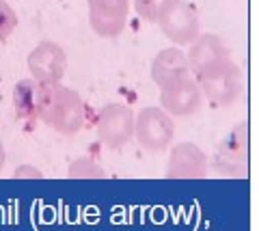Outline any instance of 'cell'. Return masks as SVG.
<instances>
[{"label":"cell","instance_id":"cell-10","mask_svg":"<svg viewBox=\"0 0 259 231\" xmlns=\"http://www.w3.org/2000/svg\"><path fill=\"white\" fill-rule=\"evenodd\" d=\"M197 82H199L201 95L212 102V104L231 106L242 93V71L231 61L223 71H218V74L209 78H203V80H197Z\"/></svg>","mask_w":259,"mask_h":231},{"label":"cell","instance_id":"cell-16","mask_svg":"<svg viewBox=\"0 0 259 231\" xmlns=\"http://www.w3.org/2000/svg\"><path fill=\"white\" fill-rule=\"evenodd\" d=\"M13 177L15 179H24V177H32V179H44V173L37 169V166H30V164H22L13 171Z\"/></svg>","mask_w":259,"mask_h":231},{"label":"cell","instance_id":"cell-11","mask_svg":"<svg viewBox=\"0 0 259 231\" xmlns=\"http://www.w3.org/2000/svg\"><path fill=\"white\" fill-rule=\"evenodd\" d=\"M192 76L190 65L186 59V52H182L180 48H164L156 54V59L151 63V80L156 82L160 89L173 84L177 80Z\"/></svg>","mask_w":259,"mask_h":231},{"label":"cell","instance_id":"cell-1","mask_svg":"<svg viewBox=\"0 0 259 231\" xmlns=\"http://www.w3.org/2000/svg\"><path fill=\"white\" fill-rule=\"evenodd\" d=\"M39 121H44L48 127H52L54 132L63 134V136H74L82 130L87 121V106L78 91L63 86L61 82L46 84Z\"/></svg>","mask_w":259,"mask_h":231},{"label":"cell","instance_id":"cell-7","mask_svg":"<svg viewBox=\"0 0 259 231\" xmlns=\"http://www.w3.org/2000/svg\"><path fill=\"white\" fill-rule=\"evenodd\" d=\"M127 13L130 0H89V24L104 39H115L123 33Z\"/></svg>","mask_w":259,"mask_h":231},{"label":"cell","instance_id":"cell-15","mask_svg":"<svg viewBox=\"0 0 259 231\" xmlns=\"http://www.w3.org/2000/svg\"><path fill=\"white\" fill-rule=\"evenodd\" d=\"M132 3H134V9L139 13V18H143L145 22H156L158 9L166 0H132Z\"/></svg>","mask_w":259,"mask_h":231},{"label":"cell","instance_id":"cell-13","mask_svg":"<svg viewBox=\"0 0 259 231\" xmlns=\"http://www.w3.org/2000/svg\"><path fill=\"white\" fill-rule=\"evenodd\" d=\"M67 177L69 179H104L108 177V173L91 158H78V160L69 164Z\"/></svg>","mask_w":259,"mask_h":231},{"label":"cell","instance_id":"cell-5","mask_svg":"<svg viewBox=\"0 0 259 231\" xmlns=\"http://www.w3.org/2000/svg\"><path fill=\"white\" fill-rule=\"evenodd\" d=\"M134 113L123 104H106L97 113V136L110 149H121L134 138Z\"/></svg>","mask_w":259,"mask_h":231},{"label":"cell","instance_id":"cell-9","mask_svg":"<svg viewBox=\"0 0 259 231\" xmlns=\"http://www.w3.org/2000/svg\"><path fill=\"white\" fill-rule=\"evenodd\" d=\"M164 175L168 179H203L207 175L205 151L190 141L177 143L171 149Z\"/></svg>","mask_w":259,"mask_h":231},{"label":"cell","instance_id":"cell-14","mask_svg":"<svg viewBox=\"0 0 259 231\" xmlns=\"http://www.w3.org/2000/svg\"><path fill=\"white\" fill-rule=\"evenodd\" d=\"M18 28V13L7 0H0V41H7Z\"/></svg>","mask_w":259,"mask_h":231},{"label":"cell","instance_id":"cell-2","mask_svg":"<svg viewBox=\"0 0 259 231\" xmlns=\"http://www.w3.org/2000/svg\"><path fill=\"white\" fill-rule=\"evenodd\" d=\"M156 24L175 45H190L201 35L199 13L186 0H166L158 9Z\"/></svg>","mask_w":259,"mask_h":231},{"label":"cell","instance_id":"cell-8","mask_svg":"<svg viewBox=\"0 0 259 231\" xmlns=\"http://www.w3.org/2000/svg\"><path fill=\"white\" fill-rule=\"evenodd\" d=\"M203 104L199 82L192 76L160 89V108L171 117H190Z\"/></svg>","mask_w":259,"mask_h":231},{"label":"cell","instance_id":"cell-12","mask_svg":"<svg viewBox=\"0 0 259 231\" xmlns=\"http://www.w3.org/2000/svg\"><path fill=\"white\" fill-rule=\"evenodd\" d=\"M46 95V84L32 80V78H24L15 84L13 89V108L22 121H37L39 113H41Z\"/></svg>","mask_w":259,"mask_h":231},{"label":"cell","instance_id":"cell-3","mask_svg":"<svg viewBox=\"0 0 259 231\" xmlns=\"http://www.w3.org/2000/svg\"><path fill=\"white\" fill-rule=\"evenodd\" d=\"M175 121L160 106H147L134 117V138L147 151H164L173 143Z\"/></svg>","mask_w":259,"mask_h":231},{"label":"cell","instance_id":"cell-6","mask_svg":"<svg viewBox=\"0 0 259 231\" xmlns=\"http://www.w3.org/2000/svg\"><path fill=\"white\" fill-rule=\"evenodd\" d=\"M30 78L41 84H59L67 71V54L54 41H41L28 54Z\"/></svg>","mask_w":259,"mask_h":231},{"label":"cell","instance_id":"cell-4","mask_svg":"<svg viewBox=\"0 0 259 231\" xmlns=\"http://www.w3.org/2000/svg\"><path fill=\"white\" fill-rule=\"evenodd\" d=\"M190 65V74L194 80H203L223 71L231 63V54L223 43V39L218 35H199L190 43V50L186 54Z\"/></svg>","mask_w":259,"mask_h":231},{"label":"cell","instance_id":"cell-17","mask_svg":"<svg viewBox=\"0 0 259 231\" xmlns=\"http://www.w3.org/2000/svg\"><path fill=\"white\" fill-rule=\"evenodd\" d=\"M3 166H5V145L0 143V171H3Z\"/></svg>","mask_w":259,"mask_h":231}]
</instances>
